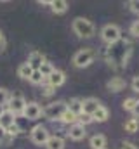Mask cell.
<instances>
[{
    "instance_id": "6da1fadb",
    "label": "cell",
    "mask_w": 139,
    "mask_h": 149,
    "mask_svg": "<svg viewBox=\"0 0 139 149\" xmlns=\"http://www.w3.org/2000/svg\"><path fill=\"white\" fill-rule=\"evenodd\" d=\"M129 54H131V45H129V42H124V40H118L117 43L108 45V49H106V59L113 66L117 63L120 66H125Z\"/></svg>"
},
{
    "instance_id": "7a4b0ae2",
    "label": "cell",
    "mask_w": 139,
    "mask_h": 149,
    "mask_svg": "<svg viewBox=\"0 0 139 149\" xmlns=\"http://www.w3.org/2000/svg\"><path fill=\"white\" fill-rule=\"evenodd\" d=\"M71 28H73L75 35L80 38H92L96 35V26L87 17H75L71 23Z\"/></svg>"
},
{
    "instance_id": "3957f363",
    "label": "cell",
    "mask_w": 139,
    "mask_h": 149,
    "mask_svg": "<svg viewBox=\"0 0 139 149\" xmlns=\"http://www.w3.org/2000/svg\"><path fill=\"white\" fill-rule=\"evenodd\" d=\"M96 59V50L94 49H80L73 56V66L75 68H89Z\"/></svg>"
},
{
    "instance_id": "277c9868",
    "label": "cell",
    "mask_w": 139,
    "mask_h": 149,
    "mask_svg": "<svg viewBox=\"0 0 139 149\" xmlns=\"http://www.w3.org/2000/svg\"><path fill=\"white\" fill-rule=\"evenodd\" d=\"M66 111V102L65 101H56V102H51L47 104L44 109H42V114L51 120V121H56V120H61V116Z\"/></svg>"
},
{
    "instance_id": "5b68a950",
    "label": "cell",
    "mask_w": 139,
    "mask_h": 149,
    "mask_svg": "<svg viewBox=\"0 0 139 149\" xmlns=\"http://www.w3.org/2000/svg\"><path fill=\"white\" fill-rule=\"evenodd\" d=\"M25 108H26V99H25V95H23L21 92H14V94L9 97L7 109L12 113V114L18 116V114H23Z\"/></svg>"
},
{
    "instance_id": "8992f818",
    "label": "cell",
    "mask_w": 139,
    "mask_h": 149,
    "mask_svg": "<svg viewBox=\"0 0 139 149\" xmlns=\"http://www.w3.org/2000/svg\"><path fill=\"white\" fill-rule=\"evenodd\" d=\"M101 38H103L104 43L113 45L118 40H122V31L117 24H104L103 30H101Z\"/></svg>"
},
{
    "instance_id": "52a82bcc",
    "label": "cell",
    "mask_w": 139,
    "mask_h": 149,
    "mask_svg": "<svg viewBox=\"0 0 139 149\" xmlns=\"http://www.w3.org/2000/svg\"><path fill=\"white\" fill-rule=\"evenodd\" d=\"M49 137H51V134H49V130L44 125H35L33 128L30 130V139L37 146H45Z\"/></svg>"
},
{
    "instance_id": "ba28073f",
    "label": "cell",
    "mask_w": 139,
    "mask_h": 149,
    "mask_svg": "<svg viewBox=\"0 0 139 149\" xmlns=\"http://www.w3.org/2000/svg\"><path fill=\"white\" fill-rule=\"evenodd\" d=\"M23 116L26 120H38L42 116V108L38 102H26V108L23 111Z\"/></svg>"
},
{
    "instance_id": "9c48e42d",
    "label": "cell",
    "mask_w": 139,
    "mask_h": 149,
    "mask_svg": "<svg viewBox=\"0 0 139 149\" xmlns=\"http://www.w3.org/2000/svg\"><path fill=\"white\" fill-rule=\"evenodd\" d=\"M45 61H47V59H45V56H44L42 52L33 50V52H30V56H28V61H26V63L32 66V70H33V71H38Z\"/></svg>"
},
{
    "instance_id": "30bf717a",
    "label": "cell",
    "mask_w": 139,
    "mask_h": 149,
    "mask_svg": "<svg viewBox=\"0 0 139 149\" xmlns=\"http://www.w3.org/2000/svg\"><path fill=\"white\" fill-rule=\"evenodd\" d=\"M101 106H103V104H101L98 99H94V97L82 99V108H84V113H85V114H89V116H92V114L98 111Z\"/></svg>"
},
{
    "instance_id": "8fae6325",
    "label": "cell",
    "mask_w": 139,
    "mask_h": 149,
    "mask_svg": "<svg viewBox=\"0 0 139 149\" xmlns=\"http://www.w3.org/2000/svg\"><path fill=\"white\" fill-rule=\"evenodd\" d=\"M85 135H87V132H85V127L84 125H80L78 121L75 123V125H71L68 130V137L71 141H84L85 139Z\"/></svg>"
},
{
    "instance_id": "7c38bea8",
    "label": "cell",
    "mask_w": 139,
    "mask_h": 149,
    "mask_svg": "<svg viewBox=\"0 0 139 149\" xmlns=\"http://www.w3.org/2000/svg\"><path fill=\"white\" fill-rule=\"evenodd\" d=\"M65 81H66V74L63 73L61 70H54V73L51 74L49 78H45V83H47V85H51V87H54V88L61 87Z\"/></svg>"
},
{
    "instance_id": "4fadbf2b",
    "label": "cell",
    "mask_w": 139,
    "mask_h": 149,
    "mask_svg": "<svg viewBox=\"0 0 139 149\" xmlns=\"http://www.w3.org/2000/svg\"><path fill=\"white\" fill-rule=\"evenodd\" d=\"M106 87H108L110 92H122V90L127 87V81H125L122 76H113L111 80H108Z\"/></svg>"
},
{
    "instance_id": "5bb4252c",
    "label": "cell",
    "mask_w": 139,
    "mask_h": 149,
    "mask_svg": "<svg viewBox=\"0 0 139 149\" xmlns=\"http://www.w3.org/2000/svg\"><path fill=\"white\" fill-rule=\"evenodd\" d=\"M66 108H68V111H71L73 114H77V116L84 113V108H82V99H78V97L70 99L68 102H66Z\"/></svg>"
},
{
    "instance_id": "9a60e30c",
    "label": "cell",
    "mask_w": 139,
    "mask_h": 149,
    "mask_svg": "<svg viewBox=\"0 0 139 149\" xmlns=\"http://www.w3.org/2000/svg\"><path fill=\"white\" fill-rule=\"evenodd\" d=\"M12 125H16V114H12L9 109H5V113L0 116V127H4V128L7 130V128L12 127Z\"/></svg>"
},
{
    "instance_id": "2e32d148",
    "label": "cell",
    "mask_w": 139,
    "mask_h": 149,
    "mask_svg": "<svg viewBox=\"0 0 139 149\" xmlns=\"http://www.w3.org/2000/svg\"><path fill=\"white\" fill-rule=\"evenodd\" d=\"M47 149H65V139L61 135H51L47 144H45Z\"/></svg>"
},
{
    "instance_id": "e0dca14e",
    "label": "cell",
    "mask_w": 139,
    "mask_h": 149,
    "mask_svg": "<svg viewBox=\"0 0 139 149\" xmlns=\"http://www.w3.org/2000/svg\"><path fill=\"white\" fill-rule=\"evenodd\" d=\"M68 7H70V3L66 0H52L51 2V9H52L54 14H65L68 10Z\"/></svg>"
},
{
    "instance_id": "ac0fdd59",
    "label": "cell",
    "mask_w": 139,
    "mask_h": 149,
    "mask_svg": "<svg viewBox=\"0 0 139 149\" xmlns=\"http://www.w3.org/2000/svg\"><path fill=\"white\" fill-rule=\"evenodd\" d=\"M89 144H91L92 149H106V137L103 134H96V135L91 137Z\"/></svg>"
},
{
    "instance_id": "d6986e66",
    "label": "cell",
    "mask_w": 139,
    "mask_h": 149,
    "mask_svg": "<svg viewBox=\"0 0 139 149\" xmlns=\"http://www.w3.org/2000/svg\"><path fill=\"white\" fill-rule=\"evenodd\" d=\"M108 118H110V111H108L106 106H101L98 111L92 114V121H98V123H104Z\"/></svg>"
},
{
    "instance_id": "ffe728a7",
    "label": "cell",
    "mask_w": 139,
    "mask_h": 149,
    "mask_svg": "<svg viewBox=\"0 0 139 149\" xmlns=\"http://www.w3.org/2000/svg\"><path fill=\"white\" fill-rule=\"evenodd\" d=\"M32 74H33V70H32V66H30L28 63H23V64L18 68V76L23 78V80H30Z\"/></svg>"
},
{
    "instance_id": "44dd1931",
    "label": "cell",
    "mask_w": 139,
    "mask_h": 149,
    "mask_svg": "<svg viewBox=\"0 0 139 149\" xmlns=\"http://www.w3.org/2000/svg\"><path fill=\"white\" fill-rule=\"evenodd\" d=\"M59 121H63V123H66V125L71 127V125H75V123L78 121V116H77V114H73L71 111H68V108H66V111H65V114L61 116V120H59Z\"/></svg>"
},
{
    "instance_id": "7402d4cb",
    "label": "cell",
    "mask_w": 139,
    "mask_h": 149,
    "mask_svg": "<svg viewBox=\"0 0 139 149\" xmlns=\"http://www.w3.org/2000/svg\"><path fill=\"white\" fill-rule=\"evenodd\" d=\"M138 128H139V123H138L136 118H131V120H127L124 123V130L127 134H134V132H138Z\"/></svg>"
},
{
    "instance_id": "603a6c76",
    "label": "cell",
    "mask_w": 139,
    "mask_h": 149,
    "mask_svg": "<svg viewBox=\"0 0 139 149\" xmlns=\"http://www.w3.org/2000/svg\"><path fill=\"white\" fill-rule=\"evenodd\" d=\"M54 70H56V68L52 66V63H49V61H45V63L42 64V68H40L38 71L42 73V76H44V78H49L51 74L54 73Z\"/></svg>"
},
{
    "instance_id": "cb8c5ba5",
    "label": "cell",
    "mask_w": 139,
    "mask_h": 149,
    "mask_svg": "<svg viewBox=\"0 0 139 149\" xmlns=\"http://www.w3.org/2000/svg\"><path fill=\"white\" fill-rule=\"evenodd\" d=\"M136 104H138V99L136 97H127L124 102H122V108L125 111H134L136 109Z\"/></svg>"
},
{
    "instance_id": "d4e9b609",
    "label": "cell",
    "mask_w": 139,
    "mask_h": 149,
    "mask_svg": "<svg viewBox=\"0 0 139 149\" xmlns=\"http://www.w3.org/2000/svg\"><path fill=\"white\" fill-rule=\"evenodd\" d=\"M30 81H32L33 85H42V83L45 81V78L42 76V73H40V71H33V74L30 76Z\"/></svg>"
},
{
    "instance_id": "484cf974",
    "label": "cell",
    "mask_w": 139,
    "mask_h": 149,
    "mask_svg": "<svg viewBox=\"0 0 139 149\" xmlns=\"http://www.w3.org/2000/svg\"><path fill=\"white\" fill-rule=\"evenodd\" d=\"M9 97H11V94H9V90H5V88H2L0 87V106H7V102H9Z\"/></svg>"
},
{
    "instance_id": "4316f807",
    "label": "cell",
    "mask_w": 139,
    "mask_h": 149,
    "mask_svg": "<svg viewBox=\"0 0 139 149\" xmlns=\"http://www.w3.org/2000/svg\"><path fill=\"white\" fill-rule=\"evenodd\" d=\"M78 123L80 125H89V123H92V116H89V114H85V113H82V114H78Z\"/></svg>"
},
{
    "instance_id": "83f0119b",
    "label": "cell",
    "mask_w": 139,
    "mask_h": 149,
    "mask_svg": "<svg viewBox=\"0 0 139 149\" xmlns=\"http://www.w3.org/2000/svg\"><path fill=\"white\" fill-rule=\"evenodd\" d=\"M5 132H7V135H9V137H16L21 130H19V127H18V125H12V127H9Z\"/></svg>"
},
{
    "instance_id": "f1b7e54d",
    "label": "cell",
    "mask_w": 139,
    "mask_h": 149,
    "mask_svg": "<svg viewBox=\"0 0 139 149\" xmlns=\"http://www.w3.org/2000/svg\"><path fill=\"white\" fill-rule=\"evenodd\" d=\"M129 9L132 10V12H136V14H139V0H131L129 3Z\"/></svg>"
},
{
    "instance_id": "f546056e",
    "label": "cell",
    "mask_w": 139,
    "mask_h": 149,
    "mask_svg": "<svg viewBox=\"0 0 139 149\" xmlns=\"http://www.w3.org/2000/svg\"><path fill=\"white\" fill-rule=\"evenodd\" d=\"M131 35L139 37V19H138V21H134V23L131 24Z\"/></svg>"
},
{
    "instance_id": "4dcf8cb0",
    "label": "cell",
    "mask_w": 139,
    "mask_h": 149,
    "mask_svg": "<svg viewBox=\"0 0 139 149\" xmlns=\"http://www.w3.org/2000/svg\"><path fill=\"white\" fill-rule=\"evenodd\" d=\"M54 92H56V88H54V87H51V85H47V83H45V87H44V92H42V94H44V95H45V97H49V95H52V94H54Z\"/></svg>"
},
{
    "instance_id": "1f68e13d",
    "label": "cell",
    "mask_w": 139,
    "mask_h": 149,
    "mask_svg": "<svg viewBox=\"0 0 139 149\" xmlns=\"http://www.w3.org/2000/svg\"><path fill=\"white\" fill-rule=\"evenodd\" d=\"M131 87H132V90H134V92H138V94H139V76H134V80H132Z\"/></svg>"
},
{
    "instance_id": "d6a6232c",
    "label": "cell",
    "mask_w": 139,
    "mask_h": 149,
    "mask_svg": "<svg viewBox=\"0 0 139 149\" xmlns=\"http://www.w3.org/2000/svg\"><path fill=\"white\" fill-rule=\"evenodd\" d=\"M120 149H138L132 142H122V146H120Z\"/></svg>"
},
{
    "instance_id": "836d02e7",
    "label": "cell",
    "mask_w": 139,
    "mask_h": 149,
    "mask_svg": "<svg viewBox=\"0 0 139 149\" xmlns=\"http://www.w3.org/2000/svg\"><path fill=\"white\" fill-rule=\"evenodd\" d=\"M5 137H7V132H5V128H4V127H0V142H2Z\"/></svg>"
},
{
    "instance_id": "e575fe53",
    "label": "cell",
    "mask_w": 139,
    "mask_h": 149,
    "mask_svg": "<svg viewBox=\"0 0 139 149\" xmlns=\"http://www.w3.org/2000/svg\"><path fill=\"white\" fill-rule=\"evenodd\" d=\"M5 47V38H4V35H2V31H0V50Z\"/></svg>"
},
{
    "instance_id": "d590c367",
    "label": "cell",
    "mask_w": 139,
    "mask_h": 149,
    "mask_svg": "<svg viewBox=\"0 0 139 149\" xmlns=\"http://www.w3.org/2000/svg\"><path fill=\"white\" fill-rule=\"evenodd\" d=\"M132 113H134V114H139V101H138V104H136V109H134Z\"/></svg>"
},
{
    "instance_id": "8d00e7d4",
    "label": "cell",
    "mask_w": 139,
    "mask_h": 149,
    "mask_svg": "<svg viewBox=\"0 0 139 149\" xmlns=\"http://www.w3.org/2000/svg\"><path fill=\"white\" fill-rule=\"evenodd\" d=\"M4 113H5V108H4V106H0V116H2Z\"/></svg>"
}]
</instances>
